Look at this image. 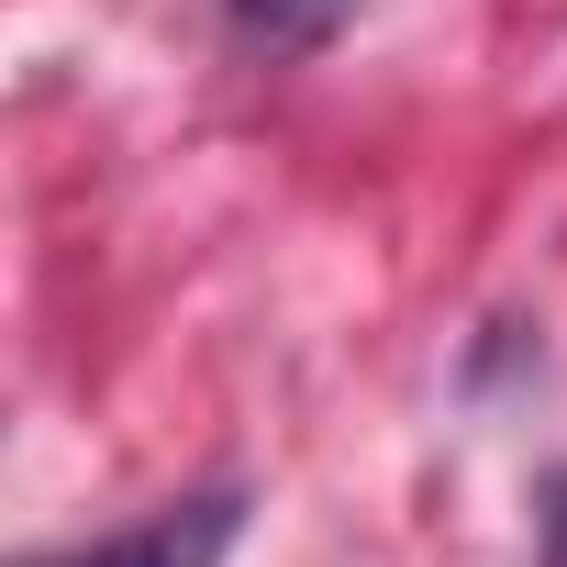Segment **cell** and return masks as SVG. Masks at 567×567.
I'll list each match as a JSON object with an SVG mask.
<instances>
[{"label": "cell", "instance_id": "1", "mask_svg": "<svg viewBox=\"0 0 567 567\" xmlns=\"http://www.w3.org/2000/svg\"><path fill=\"white\" fill-rule=\"evenodd\" d=\"M234 523H245V501L200 489V501H167V512H145V523H123V534H101L79 556H45V567H223Z\"/></svg>", "mask_w": 567, "mask_h": 567}, {"label": "cell", "instance_id": "2", "mask_svg": "<svg viewBox=\"0 0 567 567\" xmlns=\"http://www.w3.org/2000/svg\"><path fill=\"white\" fill-rule=\"evenodd\" d=\"M223 12H234V34H245V45H267V56H312V45H334V34H346L357 0H223Z\"/></svg>", "mask_w": 567, "mask_h": 567}, {"label": "cell", "instance_id": "3", "mask_svg": "<svg viewBox=\"0 0 567 567\" xmlns=\"http://www.w3.org/2000/svg\"><path fill=\"white\" fill-rule=\"evenodd\" d=\"M545 567H567V478L545 489Z\"/></svg>", "mask_w": 567, "mask_h": 567}]
</instances>
